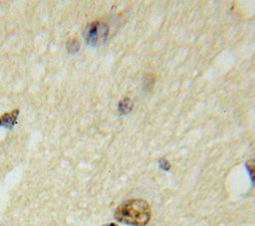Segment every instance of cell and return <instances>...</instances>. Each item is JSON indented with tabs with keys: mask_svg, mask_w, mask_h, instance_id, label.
Masks as SVG:
<instances>
[{
	"mask_svg": "<svg viewBox=\"0 0 255 226\" xmlns=\"http://www.w3.org/2000/svg\"><path fill=\"white\" fill-rule=\"evenodd\" d=\"M131 109V105L129 103L128 100H123L120 104V107H119V110L122 112V113H126L128 112H129Z\"/></svg>",
	"mask_w": 255,
	"mask_h": 226,
	"instance_id": "obj_5",
	"label": "cell"
},
{
	"mask_svg": "<svg viewBox=\"0 0 255 226\" xmlns=\"http://www.w3.org/2000/svg\"><path fill=\"white\" fill-rule=\"evenodd\" d=\"M103 226H118V225L115 224V223H108V224H105V225H103Z\"/></svg>",
	"mask_w": 255,
	"mask_h": 226,
	"instance_id": "obj_6",
	"label": "cell"
},
{
	"mask_svg": "<svg viewBox=\"0 0 255 226\" xmlns=\"http://www.w3.org/2000/svg\"><path fill=\"white\" fill-rule=\"evenodd\" d=\"M246 168L250 174L252 183L255 185V158L250 159L246 162Z\"/></svg>",
	"mask_w": 255,
	"mask_h": 226,
	"instance_id": "obj_4",
	"label": "cell"
},
{
	"mask_svg": "<svg viewBox=\"0 0 255 226\" xmlns=\"http://www.w3.org/2000/svg\"><path fill=\"white\" fill-rule=\"evenodd\" d=\"M84 36L89 44L99 46L103 44L108 37V27L102 22H92L85 28Z\"/></svg>",
	"mask_w": 255,
	"mask_h": 226,
	"instance_id": "obj_2",
	"label": "cell"
},
{
	"mask_svg": "<svg viewBox=\"0 0 255 226\" xmlns=\"http://www.w3.org/2000/svg\"><path fill=\"white\" fill-rule=\"evenodd\" d=\"M150 207L143 199H128L121 203L116 211L115 218L130 226H145L150 220Z\"/></svg>",
	"mask_w": 255,
	"mask_h": 226,
	"instance_id": "obj_1",
	"label": "cell"
},
{
	"mask_svg": "<svg viewBox=\"0 0 255 226\" xmlns=\"http://www.w3.org/2000/svg\"><path fill=\"white\" fill-rule=\"evenodd\" d=\"M19 111L14 110L9 113H6L0 116V126H5V127H10L14 125L17 116H18Z\"/></svg>",
	"mask_w": 255,
	"mask_h": 226,
	"instance_id": "obj_3",
	"label": "cell"
}]
</instances>
